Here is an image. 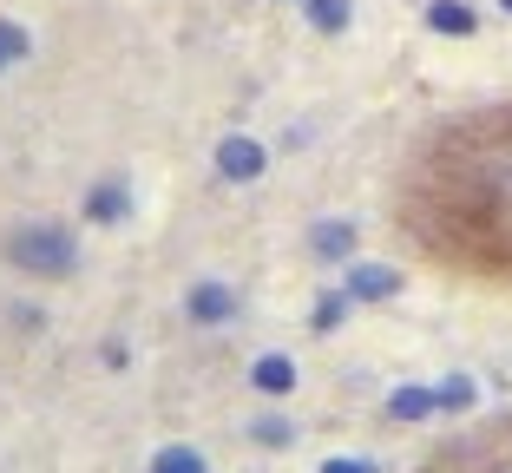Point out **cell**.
<instances>
[{
	"instance_id": "5b68a950",
	"label": "cell",
	"mask_w": 512,
	"mask_h": 473,
	"mask_svg": "<svg viewBox=\"0 0 512 473\" xmlns=\"http://www.w3.org/2000/svg\"><path fill=\"white\" fill-rule=\"evenodd\" d=\"M401 290V270L394 263H348V303H388V296Z\"/></svg>"
},
{
	"instance_id": "7a4b0ae2",
	"label": "cell",
	"mask_w": 512,
	"mask_h": 473,
	"mask_svg": "<svg viewBox=\"0 0 512 473\" xmlns=\"http://www.w3.org/2000/svg\"><path fill=\"white\" fill-rule=\"evenodd\" d=\"M427 473H512V421H493L473 441H447Z\"/></svg>"
},
{
	"instance_id": "6da1fadb",
	"label": "cell",
	"mask_w": 512,
	"mask_h": 473,
	"mask_svg": "<svg viewBox=\"0 0 512 473\" xmlns=\"http://www.w3.org/2000/svg\"><path fill=\"white\" fill-rule=\"evenodd\" d=\"M401 224L440 263L512 276V106L447 125L414 158Z\"/></svg>"
},
{
	"instance_id": "277c9868",
	"label": "cell",
	"mask_w": 512,
	"mask_h": 473,
	"mask_svg": "<svg viewBox=\"0 0 512 473\" xmlns=\"http://www.w3.org/2000/svg\"><path fill=\"white\" fill-rule=\"evenodd\" d=\"M263 165H270V152H263L256 138H243V132H230L224 145H217V171H224L230 184H250V178H263Z\"/></svg>"
},
{
	"instance_id": "2e32d148",
	"label": "cell",
	"mask_w": 512,
	"mask_h": 473,
	"mask_svg": "<svg viewBox=\"0 0 512 473\" xmlns=\"http://www.w3.org/2000/svg\"><path fill=\"white\" fill-rule=\"evenodd\" d=\"M342 309H348V290H342V296L329 290V296L316 303V316H309V322H316V329H335V322H342Z\"/></svg>"
},
{
	"instance_id": "ba28073f",
	"label": "cell",
	"mask_w": 512,
	"mask_h": 473,
	"mask_svg": "<svg viewBox=\"0 0 512 473\" xmlns=\"http://www.w3.org/2000/svg\"><path fill=\"white\" fill-rule=\"evenodd\" d=\"M191 316L197 322H230V316H237V296H230L224 283H197V290H191Z\"/></svg>"
},
{
	"instance_id": "d6986e66",
	"label": "cell",
	"mask_w": 512,
	"mask_h": 473,
	"mask_svg": "<svg viewBox=\"0 0 512 473\" xmlns=\"http://www.w3.org/2000/svg\"><path fill=\"white\" fill-rule=\"evenodd\" d=\"M499 7H506V14H512V0H499Z\"/></svg>"
},
{
	"instance_id": "3957f363",
	"label": "cell",
	"mask_w": 512,
	"mask_h": 473,
	"mask_svg": "<svg viewBox=\"0 0 512 473\" xmlns=\"http://www.w3.org/2000/svg\"><path fill=\"white\" fill-rule=\"evenodd\" d=\"M7 257L20 263V270H33V276H66L79 263V250H73V237H66L60 224H33V230H14L7 237Z\"/></svg>"
},
{
	"instance_id": "e0dca14e",
	"label": "cell",
	"mask_w": 512,
	"mask_h": 473,
	"mask_svg": "<svg viewBox=\"0 0 512 473\" xmlns=\"http://www.w3.org/2000/svg\"><path fill=\"white\" fill-rule=\"evenodd\" d=\"M256 441H270V447H283V441H289V421H276V414H270V421H256Z\"/></svg>"
},
{
	"instance_id": "52a82bcc",
	"label": "cell",
	"mask_w": 512,
	"mask_h": 473,
	"mask_svg": "<svg viewBox=\"0 0 512 473\" xmlns=\"http://www.w3.org/2000/svg\"><path fill=\"white\" fill-rule=\"evenodd\" d=\"M250 382H256V395H289V388H296V362H289V355H256Z\"/></svg>"
},
{
	"instance_id": "9c48e42d",
	"label": "cell",
	"mask_w": 512,
	"mask_h": 473,
	"mask_svg": "<svg viewBox=\"0 0 512 473\" xmlns=\"http://www.w3.org/2000/svg\"><path fill=\"white\" fill-rule=\"evenodd\" d=\"M125 211H132V191H125L119 178H112V184H99V191L86 198V217H92V224H119Z\"/></svg>"
},
{
	"instance_id": "8fae6325",
	"label": "cell",
	"mask_w": 512,
	"mask_h": 473,
	"mask_svg": "<svg viewBox=\"0 0 512 473\" xmlns=\"http://www.w3.org/2000/svg\"><path fill=\"white\" fill-rule=\"evenodd\" d=\"M316 257H355V224H342V217L316 224Z\"/></svg>"
},
{
	"instance_id": "ac0fdd59",
	"label": "cell",
	"mask_w": 512,
	"mask_h": 473,
	"mask_svg": "<svg viewBox=\"0 0 512 473\" xmlns=\"http://www.w3.org/2000/svg\"><path fill=\"white\" fill-rule=\"evenodd\" d=\"M322 473H375L368 460H322Z\"/></svg>"
},
{
	"instance_id": "9a60e30c",
	"label": "cell",
	"mask_w": 512,
	"mask_h": 473,
	"mask_svg": "<svg viewBox=\"0 0 512 473\" xmlns=\"http://www.w3.org/2000/svg\"><path fill=\"white\" fill-rule=\"evenodd\" d=\"M14 60H27V27L20 20H0V66H14Z\"/></svg>"
},
{
	"instance_id": "7c38bea8",
	"label": "cell",
	"mask_w": 512,
	"mask_h": 473,
	"mask_svg": "<svg viewBox=\"0 0 512 473\" xmlns=\"http://www.w3.org/2000/svg\"><path fill=\"white\" fill-rule=\"evenodd\" d=\"M151 473H211V467H204L197 447H158V454H151Z\"/></svg>"
},
{
	"instance_id": "4fadbf2b",
	"label": "cell",
	"mask_w": 512,
	"mask_h": 473,
	"mask_svg": "<svg viewBox=\"0 0 512 473\" xmlns=\"http://www.w3.org/2000/svg\"><path fill=\"white\" fill-rule=\"evenodd\" d=\"M473 395H480V382H473V375H453V382H440V388H434V401H440L447 414L473 408Z\"/></svg>"
},
{
	"instance_id": "30bf717a",
	"label": "cell",
	"mask_w": 512,
	"mask_h": 473,
	"mask_svg": "<svg viewBox=\"0 0 512 473\" xmlns=\"http://www.w3.org/2000/svg\"><path fill=\"white\" fill-rule=\"evenodd\" d=\"M440 401H434V388H394V401H388V414L394 421H427Z\"/></svg>"
},
{
	"instance_id": "8992f818",
	"label": "cell",
	"mask_w": 512,
	"mask_h": 473,
	"mask_svg": "<svg viewBox=\"0 0 512 473\" xmlns=\"http://www.w3.org/2000/svg\"><path fill=\"white\" fill-rule=\"evenodd\" d=\"M427 27L447 33V40H467L480 27V14H473V0H427Z\"/></svg>"
},
{
	"instance_id": "5bb4252c",
	"label": "cell",
	"mask_w": 512,
	"mask_h": 473,
	"mask_svg": "<svg viewBox=\"0 0 512 473\" xmlns=\"http://www.w3.org/2000/svg\"><path fill=\"white\" fill-rule=\"evenodd\" d=\"M302 7H309V27H322V33L348 27V0H302Z\"/></svg>"
}]
</instances>
